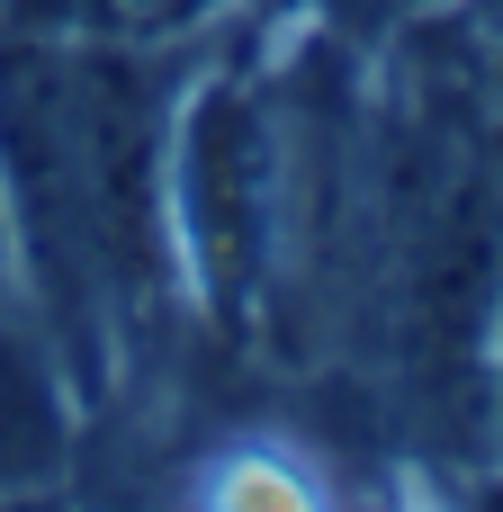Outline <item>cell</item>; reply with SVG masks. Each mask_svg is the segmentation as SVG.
Listing matches in <instances>:
<instances>
[{
	"label": "cell",
	"mask_w": 503,
	"mask_h": 512,
	"mask_svg": "<svg viewBox=\"0 0 503 512\" xmlns=\"http://www.w3.org/2000/svg\"><path fill=\"white\" fill-rule=\"evenodd\" d=\"M216 0H18L27 27H54V36H90V45H162V36H189Z\"/></svg>",
	"instance_id": "obj_4"
},
{
	"label": "cell",
	"mask_w": 503,
	"mask_h": 512,
	"mask_svg": "<svg viewBox=\"0 0 503 512\" xmlns=\"http://www.w3.org/2000/svg\"><path fill=\"white\" fill-rule=\"evenodd\" d=\"M72 459V423H63V387L36 351L27 324L0 315V486H45Z\"/></svg>",
	"instance_id": "obj_3"
},
{
	"label": "cell",
	"mask_w": 503,
	"mask_h": 512,
	"mask_svg": "<svg viewBox=\"0 0 503 512\" xmlns=\"http://www.w3.org/2000/svg\"><path fill=\"white\" fill-rule=\"evenodd\" d=\"M0 180L63 342L153 279V81L117 45H0Z\"/></svg>",
	"instance_id": "obj_1"
},
{
	"label": "cell",
	"mask_w": 503,
	"mask_h": 512,
	"mask_svg": "<svg viewBox=\"0 0 503 512\" xmlns=\"http://www.w3.org/2000/svg\"><path fill=\"white\" fill-rule=\"evenodd\" d=\"M180 198H189V243H198L207 297L225 315L252 306V288L270 279V234H279V135L243 81H216L189 108Z\"/></svg>",
	"instance_id": "obj_2"
}]
</instances>
